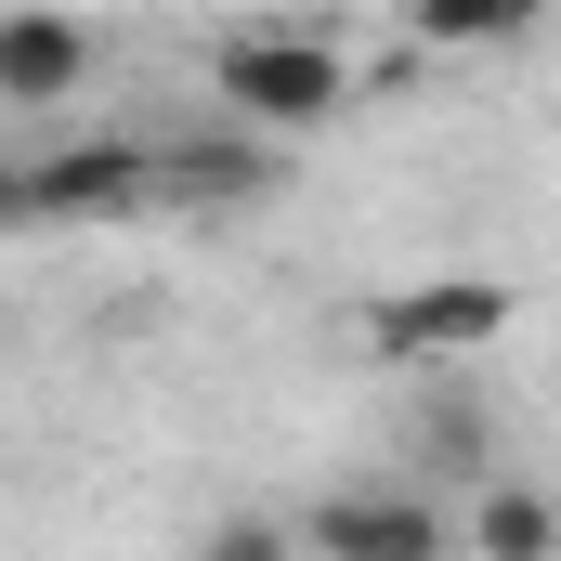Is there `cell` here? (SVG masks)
<instances>
[{"label":"cell","mask_w":561,"mask_h":561,"mask_svg":"<svg viewBox=\"0 0 561 561\" xmlns=\"http://www.w3.org/2000/svg\"><path fill=\"white\" fill-rule=\"evenodd\" d=\"M26 170V222H131L157 209V144H53V157H13Z\"/></svg>","instance_id":"cell-4"},{"label":"cell","mask_w":561,"mask_h":561,"mask_svg":"<svg viewBox=\"0 0 561 561\" xmlns=\"http://www.w3.org/2000/svg\"><path fill=\"white\" fill-rule=\"evenodd\" d=\"M249 183H262V144H170V157H157V196H249Z\"/></svg>","instance_id":"cell-8"},{"label":"cell","mask_w":561,"mask_h":561,"mask_svg":"<svg viewBox=\"0 0 561 561\" xmlns=\"http://www.w3.org/2000/svg\"><path fill=\"white\" fill-rule=\"evenodd\" d=\"M457 549H483V561H561V510L536 496V483H470Z\"/></svg>","instance_id":"cell-6"},{"label":"cell","mask_w":561,"mask_h":561,"mask_svg":"<svg viewBox=\"0 0 561 561\" xmlns=\"http://www.w3.org/2000/svg\"><path fill=\"white\" fill-rule=\"evenodd\" d=\"M209 92H222L236 144L249 131H327V118H353V53L313 39V26H236L209 53Z\"/></svg>","instance_id":"cell-1"},{"label":"cell","mask_w":561,"mask_h":561,"mask_svg":"<svg viewBox=\"0 0 561 561\" xmlns=\"http://www.w3.org/2000/svg\"><path fill=\"white\" fill-rule=\"evenodd\" d=\"M300 561H457V510L444 496H313L287 523Z\"/></svg>","instance_id":"cell-2"},{"label":"cell","mask_w":561,"mask_h":561,"mask_svg":"<svg viewBox=\"0 0 561 561\" xmlns=\"http://www.w3.org/2000/svg\"><path fill=\"white\" fill-rule=\"evenodd\" d=\"M13 222H26V170L0 157V236H13Z\"/></svg>","instance_id":"cell-10"},{"label":"cell","mask_w":561,"mask_h":561,"mask_svg":"<svg viewBox=\"0 0 561 561\" xmlns=\"http://www.w3.org/2000/svg\"><path fill=\"white\" fill-rule=\"evenodd\" d=\"M79 79H92L79 13H0V105H66Z\"/></svg>","instance_id":"cell-5"},{"label":"cell","mask_w":561,"mask_h":561,"mask_svg":"<svg viewBox=\"0 0 561 561\" xmlns=\"http://www.w3.org/2000/svg\"><path fill=\"white\" fill-rule=\"evenodd\" d=\"M419 470H444V483H496V419H483V405H419Z\"/></svg>","instance_id":"cell-7"},{"label":"cell","mask_w":561,"mask_h":561,"mask_svg":"<svg viewBox=\"0 0 561 561\" xmlns=\"http://www.w3.org/2000/svg\"><path fill=\"white\" fill-rule=\"evenodd\" d=\"M183 561H300V549H287V523H262V510H222V523H196Z\"/></svg>","instance_id":"cell-9"},{"label":"cell","mask_w":561,"mask_h":561,"mask_svg":"<svg viewBox=\"0 0 561 561\" xmlns=\"http://www.w3.org/2000/svg\"><path fill=\"white\" fill-rule=\"evenodd\" d=\"M510 313H523V287H510V275H431V287L366 300V340L405 353V366H431V353H483Z\"/></svg>","instance_id":"cell-3"}]
</instances>
